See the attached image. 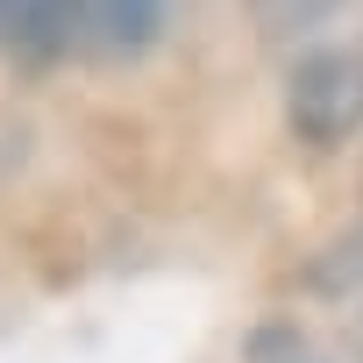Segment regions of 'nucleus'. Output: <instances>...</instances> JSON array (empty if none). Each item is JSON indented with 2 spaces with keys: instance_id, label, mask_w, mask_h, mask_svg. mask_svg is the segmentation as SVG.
I'll return each mask as SVG.
<instances>
[{
  "instance_id": "obj_1",
  "label": "nucleus",
  "mask_w": 363,
  "mask_h": 363,
  "mask_svg": "<svg viewBox=\"0 0 363 363\" xmlns=\"http://www.w3.org/2000/svg\"><path fill=\"white\" fill-rule=\"evenodd\" d=\"M285 121L306 150H342L349 135H363V36L299 50L285 86Z\"/></svg>"
},
{
  "instance_id": "obj_2",
  "label": "nucleus",
  "mask_w": 363,
  "mask_h": 363,
  "mask_svg": "<svg viewBox=\"0 0 363 363\" xmlns=\"http://www.w3.org/2000/svg\"><path fill=\"white\" fill-rule=\"evenodd\" d=\"M79 43V0H0V57L50 65Z\"/></svg>"
},
{
  "instance_id": "obj_3",
  "label": "nucleus",
  "mask_w": 363,
  "mask_h": 363,
  "mask_svg": "<svg viewBox=\"0 0 363 363\" xmlns=\"http://www.w3.org/2000/svg\"><path fill=\"white\" fill-rule=\"evenodd\" d=\"M164 29V0H79V50L121 65L143 57Z\"/></svg>"
},
{
  "instance_id": "obj_4",
  "label": "nucleus",
  "mask_w": 363,
  "mask_h": 363,
  "mask_svg": "<svg viewBox=\"0 0 363 363\" xmlns=\"http://www.w3.org/2000/svg\"><path fill=\"white\" fill-rule=\"evenodd\" d=\"M349 8V0H250V22L271 50H313L320 29Z\"/></svg>"
},
{
  "instance_id": "obj_5",
  "label": "nucleus",
  "mask_w": 363,
  "mask_h": 363,
  "mask_svg": "<svg viewBox=\"0 0 363 363\" xmlns=\"http://www.w3.org/2000/svg\"><path fill=\"white\" fill-rule=\"evenodd\" d=\"M250 363H342L320 335H306L299 320H264L250 335Z\"/></svg>"
}]
</instances>
